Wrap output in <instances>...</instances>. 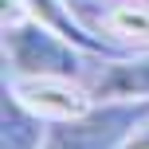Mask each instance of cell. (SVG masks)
Instances as JSON below:
<instances>
[{
	"label": "cell",
	"instance_id": "6da1fadb",
	"mask_svg": "<svg viewBox=\"0 0 149 149\" xmlns=\"http://www.w3.org/2000/svg\"><path fill=\"white\" fill-rule=\"evenodd\" d=\"M67 36L39 20H20L4 28V59L12 67V79H43V74H59V79H74L82 71V59L74 51Z\"/></svg>",
	"mask_w": 149,
	"mask_h": 149
},
{
	"label": "cell",
	"instance_id": "7a4b0ae2",
	"mask_svg": "<svg viewBox=\"0 0 149 149\" xmlns=\"http://www.w3.org/2000/svg\"><path fill=\"white\" fill-rule=\"evenodd\" d=\"M137 102H102L82 118L55 122L43 137V149H122L137 126Z\"/></svg>",
	"mask_w": 149,
	"mask_h": 149
},
{
	"label": "cell",
	"instance_id": "3957f363",
	"mask_svg": "<svg viewBox=\"0 0 149 149\" xmlns=\"http://www.w3.org/2000/svg\"><path fill=\"white\" fill-rule=\"evenodd\" d=\"M12 90L31 114H39L43 122H67V118H82L94 110V94L82 86H74L71 79L59 74H43V79H12Z\"/></svg>",
	"mask_w": 149,
	"mask_h": 149
},
{
	"label": "cell",
	"instance_id": "277c9868",
	"mask_svg": "<svg viewBox=\"0 0 149 149\" xmlns=\"http://www.w3.org/2000/svg\"><path fill=\"white\" fill-rule=\"evenodd\" d=\"M94 102H145L149 98V55L141 59H118L102 67L90 82Z\"/></svg>",
	"mask_w": 149,
	"mask_h": 149
},
{
	"label": "cell",
	"instance_id": "5b68a950",
	"mask_svg": "<svg viewBox=\"0 0 149 149\" xmlns=\"http://www.w3.org/2000/svg\"><path fill=\"white\" fill-rule=\"evenodd\" d=\"M43 118L31 114L20 98L8 90L4 94V149H43Z\"/></svg>",
	"mask_w": 149,
	"mask_h": 149
},
{
	"label": "cell",
	"instance_id": "8992f818",
	"mask_svg": "<svg viewBox=\"0 0 149 149\" xmlns=\"http://www.w3.org/2000/svg\"><path fill=\"white\" fill-rule=\"evenodd\" d=\"M24 4H28L31 20H39V24H47V28H55L59 36H67L71 43H79L82 51H106V43H102V39H94L79 20H74L71 8H63V0H24Z\"/></svg>",
	"mask_w": 149,
	"mask_h": 149
},
{
	"label": "cell",
	"instance_id": "52a82bcc",
	"mask_svg": "<svg viewBox=\"0 0 149 149\" xmlns=\"http://www.w3.org/2000/svg\"><path fill=\"white\" fill-rule=\"evenodd\" d=\"M102 28L110 36L126 39V43L149 47V0H118V4L106 12Z\"/></svg>",
	"mask_w": 149,
	"mask_h": 149
},
{
	"label": "cell",
	"instance_id": "ba28073f",
	"mask_svg": "<svg viewBox=\"0 0 149 149\" xmlns=\"http://www.w3.org/2000/svg\"><path fill=\"white\" fill-rule=\"evenodd\" d=\"M122 149H149V114H145V118H137L134 134L126 137V145H122Z\"/></svg>",
	"mask_w": 149,
	"mask_h": 149
}]
</instances>
